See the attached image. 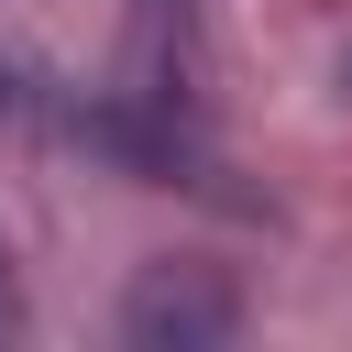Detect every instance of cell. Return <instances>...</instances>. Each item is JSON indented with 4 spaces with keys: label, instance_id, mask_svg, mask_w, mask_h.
Listing matches in <instances>:
<instances>
[{
    "label": "cell",
    "instance_id": "obj_1",
    "mask_svg": "<svg viewBox=\"0 0 352 352\" xmlns=\"http://www.w3.org/2000/svg\"><path fill=\"white\" fill-rule=\"evenodd\" d=\"M231 330H242V297H231V275H209V264H143L132 297H121V341H132V352H209V341H231Z\"/></svg>",
    "mask_w": 352,
    "mask_h": 352
},
{
    "label": "cell",
    "instance_id": "obj_3",
    "mask_svg": "<svg viewBox=\"0 0 352 352\" xmlns=\"http://www.w3.org/2000/svg\"><path fill=\"white\" fill-rule=\"evenodd\" d=\"M22 110H33V77H22V66H11V55H0V132H11V121H22Z\"/></svg>",
    "mask_w": 352,
    "mask_h": 352
},
{
    "label": "cell",
    "instance_id": "obj_2",
    "mask_svg": "<svg viewBox=\"0 0 352 352\" xmlns=\"http://www.w3.org/2000/svg\"><path fill=\"white\" fill-rule=\"evenodd\" d=\"M33 308H22V264H11V242H0V330H22Z\"/></svg>",
    "mask_w": 352,
    "mask_h": 352
},
{
    "label": "cell",
    "instance_id": "obj_4",
    "mask_svg": "<svg viewBox=\"0 0 352 352\" xmlns=\"http://www.w3.org/2000/svg\"><path fill=\"white\" fill-rule=\"evenodd\" d=\"M341 88H352V55H341Z\"/></svg>",
    "mask_w": 352,
    "mask_h": 352
}]
</instances>
